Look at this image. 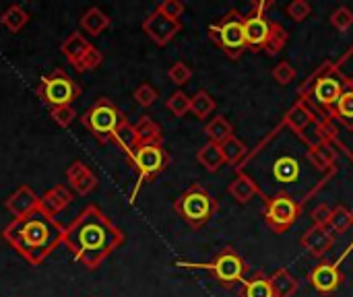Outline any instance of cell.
<instances>
[{"mask_svg":"<svg viewBox=\"0 0 353 297\" xmlns=\"http://www.w3.org/2000/svg\"><path fill=\"white\" fill-rule=\"evenodd\" d=\"M170 161H172V157L163 149V145H139L128 155V163L137 172V184L130 192V205L137 201L143 184L155 180L159 174H163V170L170 165Z\"/></svg>","mask_w":353,"mask_h":297,"instance_id":"cell-8","label":"cell"},{"mask_svg":"<svg viewBox=\"0 0 353 297\" xmlns=\"http://www.w3.org/2000/svg\"><path fill=\"white\" fill-rule=\"evenodd\" d=\"M352 221H353V211H352Z\"/></svg>","mask_w":353,"mask_h":297,"instance_id":"cell-44","label":"cell"},{"mask_svg":"<svg viewBox=\"0 0 353 297\" xmlns=\"http://www.w3.org/2000/svg\"><path fill=\"white\" fill-rule=\"evenodd\" d=\"M114 145L128 157L141 143H139V134H137V130H134V124H130L128 120H124L120 126H118V130L114 132Z\"/></svg>","mask_w":353,"mask_h":297,"instance_id":"cell-26","label":"cell"},{"mask_svg":"<svg viewBox=\"0 0 353 297\" xmlns=\"http://www.w3.org/2000/svg\"><path fill=\"white\" fill-rule=\"evenodd\" d=\"M285 10H288L290 19L296 21V23H302V21H306L312 14V6L306 0H294V2H290Z\"/></svg>","mask_w":353,"mask_h":297,"instance_id":"cell-38","label":"cell"},{"mask_svg":"<svg viewBox=\"0 0 353 297\" xmlns=\"http://www.w3.org/2000/svg\"><path fill=\"white\" fill-rule=\"evenodd\" d=\"M345 81H347V76L335 68H325L323 72H319L316 79L310 81L312 97L321 105L325 116L331 118V114H333V110H335V105H337V101L345 89Z\"/></svg>","mask_w":353,"mask_h":297,"instance_id":"cell-12","label":"cell"},{"mask_svg":"<svg viewBox=\"0 0 353 297\" xmlns=\"http://www.w3.org/2000/svg\"><path fill=\"white\" fill-rule=\"evenodd\" d=\"M176 267L190 269V271H207L213 275L215 283L223 289H234L236 285H242L246 273L250 271L248 263L232 246L221 248V252L211 263H176Z\"/></svg>","mask_w":353,"mask_h":297,"instance_id":"cell-5","label":"cell"},{"mask_svg":"<svg viewBox=\"0 0 353 297\" xmlns=\"http://www.w3.org/2000/svg\"><path fill=\"white\" fill-rule=\"evenodd\" d=\"M209 39L230 58L240 60L248 50L244 14L238 8H230L221 19L209 25Z\"/></svg>","mask_w":353,"mask_h":297,"instance_id":"cell-6","label":"cell"},{"mask_svg":"<svg viewBox=\"0 0 353 297\" xmlns=\"http://www.w3.org/2000/svg\"><path fill=\"white\" fill-rule=\"evenodd\" d=\"M271 289L273 297H294L300 289V281L288 269H277L271 275Z\"/></svg>","mask_w":353,"mask_h":297,"instance_id":"cell-21","label":"cell"},{"mask_svg":"<svg viewBox=\"0 0 353 297\" xmlns=\"http://www.w3.org/2000/svg\"><path fill=\"white\" fill-rule=\"evenodd\" d=\"M62 244L79 265L95 271L116 248L124 244V232L110 221L97 205H87L64 227Z\"/></svg>","mask_w":353,"mask_h":297,"instance_id":"cell-2","label":"cell"},{"mask_svg":"<svg viewBox=\"0 0 353 297\" xmlns=\"http://www.w3.org/2000/svg\"><path fill=\"white\" fill-rule=\"evenodd\" d=\"M0 23L12 31V33H19L27 23H29V12L21 6V4H10L2 14H0Z\"/></svg>","mask_w":353,"mask_h":297,"instance_id":"cell-29","label":"cell"},{"mask_svg":"<svg viewBox=\"0 0 353 297\" xmlns=\"http://www.w3.org/2000/svg\"><path fill=\"white\" fill-rule=\"evenodd\" d=\"M165 107L176 116V118H184L190 112V97L184 91H176L165 99Z\"/></svg>","mask_w":353,"mask_h":297,"instance_id":"cell-32","label":"cell"},{"mask_svg":"<svg viewBox=\"0 0 353 297\" xmlns=\"http://www.w3.org/2000/svg\"><path fill=\"white\" fill-rule=\"evenodd\" d=\"M228 192L238 205H248L254 196H261V190H259L256 182L252 178H248L246 174H242V172H238V176L230 182Z\"/></svg>","mask_w":353,"mask_h":297,"instance_id":"cell-18","label":"cell"},{"mask_svg":"<svg viewBox=\"0 0 353 297\" xmlns=\"http://www.w3.org/2000/svg\"><path fill=\"white\" fill-rule=\"evenodd\" d=\"M89 48H91V43H89L79 31L70 33V35L62 41V45H60L62 54L66 56V60H68L70 64H77V62L87 54Z\"/></svg>","mask_w":353,"mask_h":297,"instance_id":"cell-27","label":"cell"},{"mask_svg":"<svg viewBox=\"0 0 353 297\" xmlns=\"http://www.w3.org/2000/svg\"><path fill=\"white\" fill-rule=\"evenodd\" d=\"M89 172V165H85L83 161H72L68 167H66V180L68 184H74L79 178H83L85 174Z\"/></svg>","mask_w":353,"mask_h":297,"instance_id":"cell-43","label":"cell"},{"mask_svg":"<svg viewBox=\"0 0 353 297\" xmlns=\"http://www.w3.org/2000/svg\"><path fill=\"white\" fill-rule=\"evenodd\" d=\"M134 130L139 134L141 145H163V130L153 118L141 116L139 122L134 124Z\"/></svg>","mask_w":353,"mask_h":297,"instance_id":"cell-24","label":"cell"},{"mask_svg":"<svg viewBox=\"0 0 353 297\" xmlns=\"http://www.w3.org/2000/svg\"><path fill=\"white\" fill-rule=\"evenodd\" d=\"M143 31L147 33V37L151 41H155L157 45H165L170 43L180 31H182V23L180 21H172L168 17H163L157 8L153 12H149L143 21Z\"/></svg>","mask_w":353,"mask_h":297,"instance_id":"cell-14","label":"cell"},{"mask_svg":"<svg viewBox=\"0 0 353 297\" xmlns=\"http://www.w3.org/2000/svg\"><path fill=\"white\" fill-rule=\"evenodd\" d=\"M174 211L192 227L201 229L207 225L219 211V201L201 184H192L174 201Z\"/></svg>","mask_w":353,"mask_h":297,"instance_id":"cell-7","label":"cell"},{"mask_svg":"<svg viewBox=\"0 0 353 297\" xmlns=\"http://www.w3.org/2000/svg\"><path fill=\"white\" fill-rule=\"evenodd\" d=\"M157 10L163 17L172 19V21H180V17L184 14V2H180V0H163V2L157 4Z\"/></svg>","mask_w":353,"mask_h":297,"instance_id":"cell-39","label":"cell"},{"mask_svg":"<svg viewBox=\"0 0 353 297\" xmlns=\"http://www.w3.org/2000/svg\"><path fill=\"white\" fill-rule=\"evenodd\" d=\"M205 134L209 136L211 143L221 145L223 141H228L230 136H234V126L225 116H215L205 124Z\"/></svg>","mask_w":353,"mask_h":297,"instance_id":"cell-28","label":"cell"},{"mask_svg":"<svg viewBox=\"0 0 353 297\" xmlns=\"http://www.w3.org/2000/svg\"><path fill=\"white\" fill-rule=\"evenodd\" d=\"M168 76H170V81H172L174 85L182 87V85H186V83L192 79V68H190L186 62L178 60V62H174V64L170 66V70H168Z\"/></svg>","mask_w":353,"mask_h":297,"instance_id":"cell-35","label":"cell"},{"mask_svg":"<svg viewBox=\"0 0 353 297\" xmlns=\"http://www.w3.org/2000/svg\"><path fill=\"white\" fill-rule=\"evenodd\" d=\"M79 95H81V85L68 72H64L62 68H56L50 74H46V76L39 79L37 97L50 110L72 105V101Z\"/></svg>","mask_w":353,"mask_h":297,"instance_id":"cell-10","label":"cell"},{"mask_svg":"<svg viewBox=\"0 0 353 297\" xmlns=\"http://www.w3.org/2000/svg\"><path fill=\"white\" fill-rule=\"evenodd\" d=\"M101 62H103V54H101L95 45H91V48L87 50V54H85L77 64H72V66H74L77 72H89V70L99 68Z\"/></svg>","mask_w":353,"mask_h":297,"instance_id":"cell-33","label":"cell"},{"mask_svg":"<svg viewBox=\"0 0 353 297\" xmlns=\"http://www.w3.org/2000/svg\"><path fill=\"white\" fill-rule=\"evenodd\" d=\"M132 99H134L141 107H151V105L159 99V91H157L153 85L143 83V85H139V87L134 89Z\"/></svg>","mask_w":353,"mask_h":297,"instance_id":"cell-34","label":"cell"},{"mask_svg":"<svg viewBox=\"0 0 353 297\" xmlns=\"http://www.w3.org/2000/svg\"><path fill=\"white\" fill-rule=\"evenodd\" d=\"M72 186V190L77 192V194H81V196H87L89 192H93L95 188H97V176L89 170L83 178H79L74 184H70Z\"/></svg>","mask_w":353,"mask_h":297,"instance_id":"cell-41","label":"cell"},{"mask_svg":"<svg viewBox=\"0 0 353 297\" xmlns=\"http://www.w3.org/2000/svg\"><path fill=\"white\" fill-rule=\"evenodd\" d=\"M300 244H302V248H304L310 256H314V258L321 260V258H325V256L329 254V250L333 248L335 236H333V232H331L329 227L312 225L310 229L304 232Z\"/></svg>","mask_w":353,"mask_h":297,"instance_id":"cell-15","label":"cell"},{"mask_svg":"<svg viewBox=\"0 0 353 297\" xmlns=\"http://www.w3.org/2000/svg\"><path fill=\"white\" fill-rule=\"evenodd\" d=\"M352 250L353 244L347 248V252H345L337 263H333V260H321V265H316V267L308 273V283L312 285L314 291H319L321 296H331V294H335V291L341 287L345 275H343V271L339 269V263H341Z\"/></svg>","mask_w":353,"mask_h":297,"instance_id":"cell-13","label":"cell"},{"mask_svg":"<svg viewBox=\"0 0 353 297\" xmlns=\"http://www.w3.org/2000/svg\"><path fill=\"white\" fill-rule=\"evenodd\" d=\"M6 211L12 215V219H21L29 213H33L35 209H39V196L27 186V184H21L4 203Z\"/></svg>","mask_w":353,"mask_h":297,"instance_id":"cell-16","label":"cell"},{"mask_svg":"<svg viewBox=\"0 0 353 297\" xmlns=\"http://www.w3.org/2000/svg\"><path fill=\"white\" fill-rule=\"evenodd\" d=\"M196 161L199 165H203L209 174H215L221 170V165L225 163L223 153H221V145L217 143H205L199 151H196Z\"/></svg>","mask_w":353,"mask_h":297,"instance_id":"cell-23","label":"cell"},{"mask_svg":"<svg viewBox=\"0 0 353 297\" xmlns=\"http://www.w3.org/2000/svg\"><path fill=\"white\" fill-rule=\"evenodd\" d=\"M215 107H217L215 99H213L205 89L196 91V93L190 97V112H192V116L199 118V120L209 118V116L215 112Z\"/></svg>","mask_w":353,"mask_h":297,"instance_id":"cell-30","label":"cell"},{"mask_svg":"<svg viewBox=\"0 0 353 297\" xmlns=\"http://www.w3.org/2000/svg\"><path fill=\"white\" fill-rule=\"evenodd\" d=\"M126 120V116L122 114V110L110 101L108 97H99L83 116H81V124L91 132V136L105 145L114 139V132L118 130V126Z\"/></svg>","mask_w":353,"mask_h":297,"instance_id":"cell-9","label":"cell"},{"mask_svg":"<svg viewBox=\"0 0 353 297\" xmlns=\"http://www.w3.org/2000/svg\"><path fill=\"white\" fill-rule=\"evenodd\" d=\"M352 225V211H350L347 207H343V205H337V207L333 209L329 227H331L333 232H337V234H345Z\"/></svg>","mask_w":353,"mask_h":297,"instance_id":"cell-31","label":"cell"},{"mask_svg":"<svg viewBox=\"0 0 353 297\" xmlns=\"http://www.w3.org/2000/svg\"><path fill=\"white\" fill-rule=\"evenodd\" d=\"M273 79H275V83H279V85H290V83H294L296 81V76H298V70H296V66L294 64H290L288 60H283V62H279L275 68H273Z\"/></svg>","mask_w":353,"mask_h":297,"instance_id":"cell-37","label":"cell"},{"mask_svg":"<svg viewBox=\"0 0 353 297\" xmlns=\"http://www.w3.org/2000/svg\"><path fill=\"white\" fill-rule=\"evenodd\" d=\"M275 6L273 0H256L250 4V10L244 14L246 43L254 54L277 56L290 41V33L269 17V10Z\"/></svg>","mask_w":353,"mask_h":297,"instance_id":"cell-4","label":"cell"},{"mask_svg":"<svg viewBox=\"0 0 353 297\" xmlns=\"http://www.w3.org/2000/svg\"><path fill=\"white\" fill-rule=\"evenodd\" d=\"M331 215H333V209H331L327 203H321V205H319V207H314V209H312V213H310V217H312L314 225H321V227H329V223H331Z\"/></svg>","mask_w":353,"mask_h":297,"instance_id":"cell-42","label":"cell"},{"mask_svg":"<svg viewBox=\"0 0 353 297\" xmlns=\"http://www.w3.org/2000/svg\"><path fill=\"white\" fill-rule=\"evenodd\" d=\"M110 23H112V19L99 6L87 8L81 17V29L89 35H101L110 27Z\"/></svg>","mask_w":353,"mask_h":297,"instance_id":"cell-22","label":"cell"},{"mask_svg":"<svg viewBox=\"0 0 353 297\" xmlns=\"http://www.w3.org/2000/svg\"><path fill=\"white\" fill-rule=\"evenodd\" d=\"M331 25H333L337 31H341V33L350 31L353 25V12L347 8V6H339V8H335V10L331 12Z\"/></svg>","mask_w":353,"mask_h":297,"instance_id":"cell-36","label":"cell"},{"mask_svg":"<svg viewBox=\"0 0 353 297\" xmlns=\"http://www.w3.org/2000/svg\"><path fill=\"white\" fill-rule=\"evenodd\" d=\"M240 297H273L271 289V277L265 275V271H256L250 277L242 281Z\"/></svg>","mask_w":353,"mask_h":297,"instance_id":"cell-20","label":"cell"},{"mask_svg":"<svg viewBox=\"0 0 353 297\" xmlns=\"http://www.w3.org/2000/svg\"><path fill=\"white\" fill-rule=\"evenodd\" d=\"M250 170L254 174L248 178L256 182L263 203L271 196L288 194L302 207L333 178L312 163L308 143L285 124H279L265 136L236 172L248 174Z\"/></svg>","mask_w":353,"mask_h":297,"instance_id":"cell-1","label":"cell"},{"mask_svg":"<svg viewBox=\"0 0 353 297\" xmlns=\"http://www.w3.org/2000/svg\"><path fill=\"white\" fill-rule=\"evenodd\" d=\"M50 116H52V120H54L58 126H62V128L70 126V124L77 120V112H74V107H72V105H66V107H54V110H50Z\"/></svg>","mask_w":353,"mask_h":297,"instance_id":"cell-40","label":"cell"},{"mask_svg":"<svg viewBox=\"0 0 353 297\" xmlns=\"http://www.w3.org/2000/svg\"><path fill=\"white\" fill-rule=\"evenodd\" d=\"M302 211H304V207L298 201H294L292 196H288V194L271 196V198L265 201V211H263L265 225L273 234L281 236V234H285L288 229L294 227V223L300 219Z\"/></svg>","mask_w":353,"mask_h":297,"instance_id":"cell-11","label":"cell"},{"mask_svg":"<svg viewBox=\"0 0 353 297\" xmlns=\"http://www.w3.org/2000/svg\"><path fill=\"white\" fill-rule=\"evenodd\" d=\"M72 201H74L72 190L66 188L64 184H58V186L50 188L43 196H39V211H43L46 215L54 217L60 211H64Z\"/></svg>","mask_w":353,"mask_h":297,"instance_id":"cell-17","label":"cell"},{"mask_svg":"<svg viewBox=\"0 0 353 297\" xmlns=\"http://www.w3.org/2000/svg\"><path fill=\"white\" fill-rule=\"evenodd\" d=\"M333 122H339L341 126H345L347 130H353V81L347 79L345 81V89L331 114Z\"/></svg>","mask_w":353,"mask_h":297,"instance_id":"cell-19","label":"cell"},{"mask_svg":"<svg viewBox=\"0 0 353 297\" xmlns=\"http://www.w3.org/2000/svg\"><path fill=\"white\" fill-rule=\"evenodd\" d=\"M2 238L31 267H37L64 242V227L54 217L35 209L21 219H12L2 229Z\"/></svg>","mask_w":353,"mask_h":297,"instance_id":"cell-3","label":"cell"},{"mask_svg":"<svg viewBox=\"0 0 353 297\" xmlns=\"http://www.w3.org/2000/svg\"><path fill=\"white\" fill-rule=\"evenodd\" d=\"M221 153H223L225 163H230L234 170H238L248 157V147H246V143L242 139H238L234 134V136H230L228 141L221 143Z\"/></svg>","mask_w":353,"mask_h":297,"instance_id":"cell-25","label":"cell"}]
</instances>
